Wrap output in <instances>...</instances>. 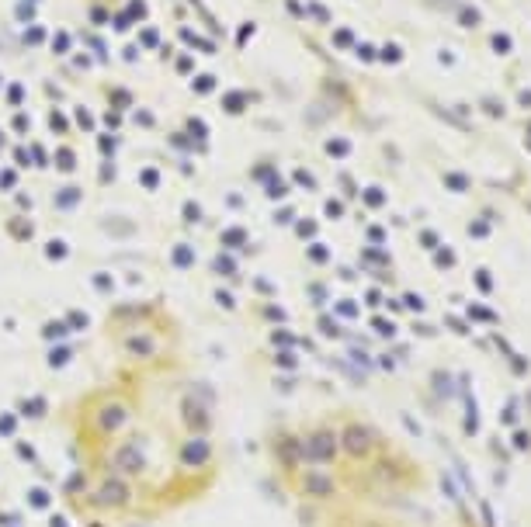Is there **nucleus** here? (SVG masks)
<instances>
[{
  "label": "nucleus",
  "instance_id": "nucleus-1",
  "mask_svg": "<svg viewBox=\"0 0 531 527\" xmlns=\"http://www.w3.org/2000/svg\"><path fill=\"white\" fill-rule=\"evenodd\" d=\"M101 361L52 406L56 500L73 527H167L222 489L229 451L219 392L167 298L115 302Z\"/></svg>",
  "mask_w": 531,
  "mask_h": 527
}]
</instances>
